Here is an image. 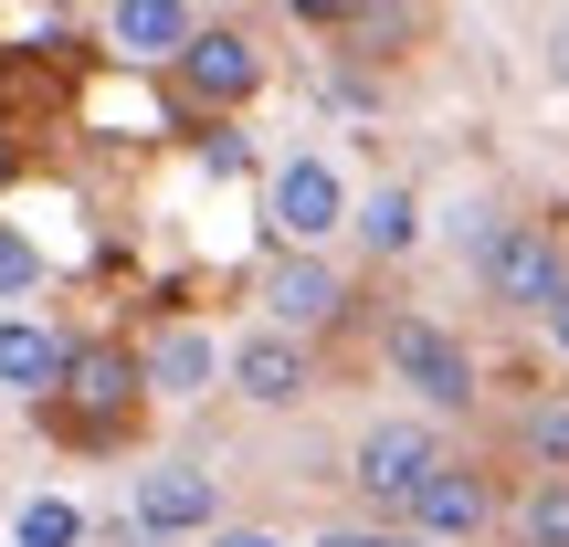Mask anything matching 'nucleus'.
<instances>
[{
  "instance_id": "1",
  "label": "nucleus",
  "mask_w": 569,
  "mask_h": 547,
  "mask_svg": "<svg viewBox=\"0 0 569 547\" xmlns=\"http://www.w3.org/2000/svg\"><path fill=\"white\" fill-rule=\"evenodd\" d=\"M453 243H465V264H475V295L507 305V316H538V305L569 284L559 232L549 222H517V211H496V201H475L465 222H453Z\"/></svg>"
},
{
  "instance_id": "2",
  "label": "nucleus",
  "mask_w": 569,
  "mask_h": 547,
  "mask_svg": "<svg viewBox=\"0 0 569 547\" xmlns=\"http://www.w3.org/2000/svg\"><path fill=\"white\" fill-rule=\"evenodd\" d=\"M380 368L432 422H475V411H486V368H475L465 326H443V316H380Z\"/></svg>"
},
{
  "instance_id": "3",
  "label": "nucleus",
  "mask_w": 569,
  "mask_h": 547,
  "mask_svg": "<svg viewBox=\"0 0 569 547\" xmlns=\"http://www.w3.org/2000/svg\"><path fill=\"white\" fill-rule=\"evenodd\" d=\"M138 401H148V368H138V347L74 337V358H63V389L42 401V422H53L63 443H117Z\"/></svg>"
},
{
  "instance_id": "4",
  "label": "nucleus",
  "mask_w": 569,
  "mask_h": 547,
  "mask_svg": "<svg viewBox=\"0 0 569 547\" xmlns=\"http://www.w3.org/2000/svg\"><path fill=\"white\" fill-rule=\"evenodd\" d=\"M264 74H274V53L243 32V21H201V32L169 53V84H180L190 117H243V105L264 95Z\"/></svg>"
},
{
  "instance_id": "5",
  "label": "nucleus",
  "mask_w": 569,
  "mask_h": 547,
  "mask_svg": "<svg viewBox=\"0 0 569 547\" xmlns=\"http://www.w3.org/2000/svg\"><path fill=\"white\" fill-rule=\"evenodd\" d=\"M253 295H264L274 326H296V337H338L348 316H359V284L327 243H274L264 274H253Z\"/></svg>"
},
{
  "instance_id": "6",
  "label": "nucleus",
  "mask_w": 569,
  "mask_h": 547,
  "mask_svg": "<svg viewBox=\"0 0 569 547\" xmlns=\"http://www.w3.org/2000/svg\"><path fill=\"white\" fill-rule=\"evenodd\" d=\"M348 211H359V190L327 148H296V159L264 169V243H338Z\"/></svg>"
},
{
  "instance_id": "7",
  "label": "nucleus",
  "mask_w": 569,
  "mask_h": 547,
  "mask_svg": "<svg viewBox=\"0 0 569 547\" xmlns=\"http://www.w3.org/2000/svg\"><path fill=\"white\" fill-rule=\"evenodd\" d=\"M222 389L243 411H306L317 401V337H296V326H232L222 337Z\"/></svg>"
},
{
  "instance_id": "8",
  "label": "nucleus",
  "mask_w": 569,
  "mask_h": 547,
  "mask_svg": "<svg viewBox=\"0 0 569 547\" xmlns=\"http://www.w3.org/2000/svg\"><path fill=\"white\" fill-rule=\"evenodd\" d=\"M443 432H432V411H411V422H369L359 453H348V485H359L369 516H411V495H422V474L443 464Z\"/></svg>"
},
{
  "instance_id": "9",
  "label": "nucleus",
  "mask_w": 569,
  "mask_h": 547,
  "mask_svg": "<svg viewBox=\"0 0 569 547\" xmlns=\"http://www.w3.org/2000/svg\"><path fill=\"white\" fill-rule=\"evenodd\" d=\"M127 516L148 527V547L211 537V527H222V485H211V464H190V453H148V464H138V495H127Z\"/></svg>"
},
{
  "instance_id": "10",
  "label": "nucleus",
  "mask_w": 569,
  "mask_h": 547,
  "mask_svg": "<svg viewBox=\"0 0 569 547\" xmlns=\"http://www.w3.org/2000/svg\"><path fill=\"white\" fill-rule=\"evenodd\" d=\"M496 516H507V485H496L486 464H465V453H443V464L422 474V495H411V527H422V537H443V547L486 537Z\"/></svg>"
},
{
  "instance_id": "11",
  "label": "nucleus",
  "mask_w": 569,
  "mask_h": 547,
  "mask_svg": "<svg viewBox=\"0 0 569 547\" xmlns=\"http://www.w3.org/2000/svg\"><path fill=\"white\" fill-rule=\"evenodd\" d=\"M138 368H148V401H211V389H222V326L159 316L138 337Z\"/></svg>"
},
{
  "instance_id": "12",
  "label": "nucleus",
  "mask_w": 569,
  "mask_h": 547,
  "mask_svg": "<svg viewBox=\"0 0 569 547\" xmlns=\"http://www.w3.org/2000/svg\"><path fill=\"white\" fill-rule=\"evenodd\" d=\"M190 32H201V0H106V53H117L127 74L169 63Z\"/></svg>"
},
{
  "instance_id": "13",
  "label": "nucleus",
  "mask_w": 569,
  "mask_h": 547,
  "mask_svg": "<svg viewBox=\"0 0 569 547\" xmlns=\"http://www.w3.org/2000/svg\"><path fill=\"white\" fill-rule=\"evenodd\" d=\"M63 358H74V337H63V326L0 305V389H11V401H53V389H63Z\"/></svg>"
},
{
  "instance_id": "14",
  "label": "nucleus",
  "mask_w": 569,
  "mask_h": 547,
  "mask_svg": "<svg viewBox=\"0 0 569 547\" xmlns=\"http://www.w3.org/2000/svg\"><path fill=\"white\" fill-rule=\"evenodd\" d=\"M422 190H411V180H390V190H369V201L359 211H348V243H359L369 253V264H411V253H422Z\"/></svg>"
},
{
  "instance_id": "15",
  "label": "nucleus",
  "mask_w": 569,
  "mask_h": 547,
  "mask_svg": "<svg viewBox=\"0 0 569 547\" xmlns=\"http://www.w3.org/2000/svg\"><path fill=\"white\" fill-rule=\"evenodd\" d=\"M507 443H517V464H528V474H569V379H559V389H528V401H517Z\"/></svg>"
},
{
  "instance_id": "16",
  "label": "nucleus",
  "mask_w": 569,
  "mask_h": 547,
  "mask_svg": "<svg viewBox=\"0 0 569 547\" xmlns=\"http://www.w3.org/2000/svg\"><path fill=\"white\" fill-rule=\"evenodd\" d=\"M507 527H517V547H569V474H528L507 495Z\"/></svg>"
},
{
  "instance_id": "17",
  "label": "nucleus",
  "mask_w": 569,
  "mask_h": 547,
  "mask_svg": "<svg viewBox=\"0 0 569 547\" xmlns=\"http://www.w3.org/2000/svg\"><path fill=\"white\" fill-rule=\"evenodd\" d=\"M96 527H84V506L74 495H32V506L11 516V547H84Z\"/></svg>"
},
{
  "instance_id": "18",
  "label": "nucleus",
  "mask_w": 569,
  "mask_h": 547,
  "mask_svg": "<svg viewBox=\"0 0 569 547\" xmlns=\"http://www.w3.org/2000/svg\"><path fill=\"white\" fill-rule=\"evenodd\" d=\"M306 547H443V537H422L411 516H380V527H317Z\"/></svg>"
},
{
  "instance_id": "19",
  "label": "nucleus",
  "mask_w": 569,
  "mask_h": 547,
  "mask_svg": "<svg viewBox=\"0 0 569 547\" xmlns=\"http://www.w3.org/2000/svg\"><path fill=\"white\" fill-rule=\"evenodd\" d=\"M21 295H42V253L0 222V305H21Z\"/></svg>"
},
{
  "instance_id": "20",
  "label": "nucleus",
  "mask_w": 569,
  "mask_h": 547,
  "mask_svg": "<svg viewBox=\"0 0 569 547\" xmlns=\"http://www.w3.org/2000/svg\"><path fill=\"white\" fill-rule=\"evenodd\" d=\"M201 169H211V180H243V169H253L243 126H201Z\"/></svg>"
},
{
  "instance_id": "21",
  "label": "nucleus",
  "mask_w": 569,
  "mask_h": 547,
  "mask_svg": "<svg viewBox=\"0 0 569 547\" xmlns=\"http://www.w3.org/2000/svg\"><path fill=\"white\" fill-rule=\"evenodd\" d=\"M284 11H296V21H306V32H317V42H338L348 21H359V0H284Z\"/></svg>"
},
{
  "instance_id": "22",
  "label": "nucleus",
  "mask_w": 569,
  "mask_h": 547,
  "mask_svg": "<svg viewBox=\"0 0 569 547\" xmlns=\"http://www.w3.org/2000/svg\"><path fill=\"white\" fill-rule=\"evenodd\" d=\"M538 337H549V358L569 368V284H559V295H549V305H538Z\"/></svg>"
},
{
  "instance_id": "23",
  "label": "nucleus",
  "mask_w": 569,
  "mask_h": 547,
  "mask_svg": "<svg viewBox=\"0 0 569 547\" xmlns=\"http://www.w3.org/2000/svg\"><path fill=\"white\" fill-rule=\"evenodd\" d=\"M549 74H559V84H569V11H559V21H549Z\"/></svg>"
},
{
  "instance_id": "24",
  "label": "nucleus",
  "mask_w": 569,
  "mask_h": 547,
  "mask_svg": "<svg viewBox=\"0 0 569 547\" xmlns=\"http://www.w3.org/2000/svg\"><path fill=\"white\" fill-rule=\"evenodd\" d=\"M211 547H284V537H264V527H232V537H211Z\"/></svg>"
}]
</instances>
